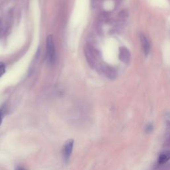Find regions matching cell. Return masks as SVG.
<instances>
[{
	"mask_svg": "<svg viewBox=\"0 0 170 170\" xmlns=\"http://www.w3.org/2000/svg\"><path fill=\"white\" fill-rule=\"evenodd\" d=\"M46 53L47 59L50 65H53L56 61V49L53 36L50 35L47 38L46 41Z\"/></svg>",
	"mask_w": 170,
	"mask_h": 170,
	"instance_id": "obj_1",
	"label": "cell"
},
{
	"mask_svg": "<svg viewBox=\"0 0 170 170\" xmlns=\"http://www.w3.org/2000/svg\"><path fill=\"white\" fill-rule=\"evenodd\" d=\"M85 55L87 63L91 68H95L97 65L99 53L91 45H87L85 47Z\"/></svg>",
	"mask_w": 170,
	"mask_h": 170,
	"instance_id": "obj_2",
	"label": "cell"
},
{
	"mask_svg": "<svg viewBox=\"0 0 170 170\" xmlns=\"http://www.w3.org/2000/svg\"><path fill=\"white\" fill-rule=\"evenodd\" d=\"M74 147V140L69 139L65 142L63 148V160L65 163H69L71 158V154L73 153Z\"/></svg>",
	"mask_w": 170,
	"mask_h": 170,
	"instance_id": "obj_3",
	"label": "cell"
},
{
	"mask_svg": "<svg viewBox=\"0 0 170 170\" xmlns=\"http://www.w3.org/2000/svg\"><path fill=\"white\" fill-rule=\"evenodd\" d=\"M119 58L121 61L126 64H128L130 61L131 55L130 53L129 50L126 49V47H121L120 49V53H119Z\"/></svg>",
	"mask_w": 170,
	"mask_h": 170,
	"instance_id": "obj_4",
	"label": "cell"
},
{
	"mask_svg": "<svg viewBox=\"0 0 170 170\" xmlns=\"http://www.w3.org/2000/svg\"><path fill=\"white\" fill-rule=\"evenodd\" d=\"M140 41L144 53L146 57H147L149 53V50H150V45H149L148 39L144 34H142L140 35Z\"/></svg>",
	"mask_w": 170,
	"mask_h": 170,
	"instance_id": "obj_5",
	"label": "cell"
},
{
	"mask_svg": "<svg viewBox=\"0 0 170 170\" xmlns=\"http://www.w3.org/2000/svg\"><path fill=\"white\" fill-rule=\"evenodd\" d=\"M103 71L108 79L114 80L116 77V70L113 67H110V66H105L103 68Z\"/></svg>",
	"mask_w": 170,
	"mask_h": 170,
	"instance_id": "obj_6",
	"label": "cell"
},
{
	"mask_svg": "<svg viewBox=\"0 0 170 170\" xmlns=\"http://www.w3.org/2000/svg\"><path fill=\"white\" fill-rule=\"evenodd\" d=\"M169 159L170 151H165V152L161 153V155H159V157H158V163L159 164H163V163H166Z\"/></svg>",
	"mask_w": 170,
	"mask_h": 170,
	"instance_id": "obj_7",
	"label": "cell"
},
{
	"mask_svg": "<svg viewBox=\"0 0 170 170\" xmlns=\"http://www.w3.org/2000/svg\"><path fill=\"white\" fill-rule=\"evenodd\" d=\"M118 17L120 19H125L128 17V11L126 9H123L121 11L119 12L118 13Z\"/></svg>",
	"mask_w": 170,
	"mask_h": 170,
	"instance_id": "obj_8",
	"label": "cell"
},
{
	"mask_svg": "<svg viewBox=\"0 0 170 170\" xmlns=\"http://www.w3.org/2000/svg\"><path fill=\"white\" fill-rule=\"evenodd\" d=\"M6 114V108L5 106L0 108V126L2 124V122H3V119L4 116H5Z\"/></svg>",
	"mask_w": 170,
	"mask_h": 170,
	"instance_id": "obj_9",
	"label": "cell"
},
{
	"mask_svg": "<svg viewBox=\"0 0 170 170\" xmlns=\"http://www.w3.org/2000/svg\"><path fill=\"white\" fill-rule=\"evenodd\" d=\"M5 72V66L3 63L0 62V78L1 77V76L3 75V74Z\"/></svg>",
	"mask_w": 170,
	"mask_h": 170,
	"instance_id": "obj_10",
	"label": "cell"
},
{
	"mask_svg": "<svg viewBox=\"0 0 170 170\" xmlns=\"http://www.w3.org/2000/svg\"><path fill=\"white\" fill-rule=\"evenodd\" d=\"M153 130V126L151 124H149L146 127V132H151Z\"/></svg>",
	"mask_w": 170,
	"mask_h": 170,
	"instance_id": "obj_11",
	"label": "cell"
},
{
	"mask_svg": "<svg viewBox=\"0 0 170 170\" xmlns=\"http://www.w3.org/2000/svg\"><path fill=\"white\" fill-rule=\"evenodd\" d=\"M15 170H26V169L21 166H17Z\"/></svg>",
	"mask_w": 170,
	"mask_h": 170,
	"instance_id": "obj_12",
	"label": "cell"
},
{
	"mask_svg": "<svg viewBox=\"0 0 170 170\" xmlns=\"http://www.w3.org/2000/svg\"><path fill=\"white\" fill-rule=\"evenodd\" d=\"M168 144H169V146H170V138H169V140H168Z\"/></svg>",
	"mask_w": 170,
	"mask_h": 170,
	"instance_id": "obj_13",
	"label": "cell"
}]
</instances>
